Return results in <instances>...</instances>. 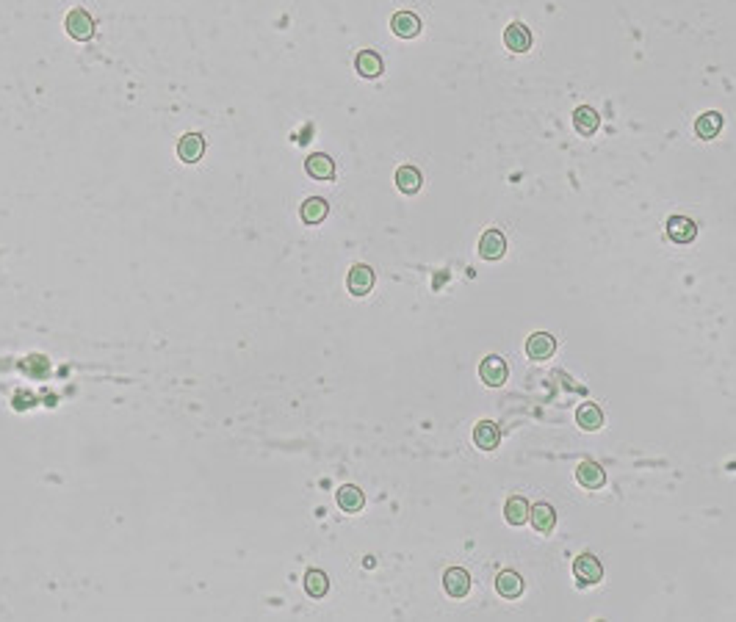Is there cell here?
Returning <instances> with one entry per match:
<instances>
[{
	"mask_svg": "<svg viewBox=\"0 0 736 622\" xmlns=\"http://www.w3.org/2000/svg\"><path fill=\"white\" fill-rule=\"evenodd\" d=\"M573 125H576V130H579L581 136H592V133L598 130V125H601V116H598L595 108L581 105V108H576V114H573Z\"/></svg>",
	"mask_w": 736,
	"mask_h": 622,
	"instance_id": "cell-17",
	"label": "cell"
},
{
	"mask_svg": "<svg viewBox=\"0 0 736 622\" xmlns=\"http://www.w3.org/2000/svg\"><path fill=\"white\" fill-rule=\"evenodd\" d=\"M529 503L520 498V495H515V498H509L506 501V506H504V517H506V523L509 526H523L526 520H529Z\"/></svg>",
	"mask_w": 736,
	"mask_h": 622,
	"instance_id": "cell-21",
	"label": "cell"
},
{
	"mask_svg": "<svg viewBox=\"0 0 736 622\" xmlns=\"http://www.w3.org/2000/svg\"><path fill=\"white\" fill-rule=\"evenodd\" d=\"M305 169H307V175L316 178V180H332V178H335V164H332V158L324 155V153L310 155L307 164H305Z\"/></svg>",
	"mask_w": 736,
	"mask_h": 622,
	"instance_id": "cell-13",
	"label": "cell"
},
{
	"mask_svg": "<svg viewBox=\"0 0 736 622\" xmlns=\"http://www.w3.org/2000/svg\"><path fill=\"white\" fill-rule=\"evenodd\" d=\"M695 232H698V227H695L692 218H687V216H670V221H667V235H670L676 243H692V241H695Z\"/></svg>",
	"mask_w": 736,
	"mask_h": 622,
	"instance_id": "cell-7",
	"label": "cell"
},
{
	"mask_svg": "<svg viewBox=\"0 0 736 622\" xmlns=\"http://www.w3.org/2000/svg\"><path fill=\"white\" fill-rule=\"evenodd\" d=\"M391 28H393L396 36H402V39H413V36L421 33V19H418L413 11H399V14L391 19Z\"/></svg>",
	"mask_w": 736,
	"mask_h": 622,
	"instance_id": "cell-9",
	"label": "cell"
},
{
	"mask_svg": "<svg viewBox=\"0 0 736 622\" xmlns=\"http://www.w3.org/2000/svg\"><path fill=\"white\" fill-rule=\"evenodd\" d=\"M305 589H307L310 598H324L327 589H330V581H327V576L321 570H310L305 576Z\"/></svg>",
	"mask_w": 736,
	"mask_h": 622,
	"instance_id": "cell-25",
	"label": "cell"
},
{
	"mask_svg": "<svg viewBox=\"0 0 736 622\" xmlns=\"http://www.w3.org/2000/svg\"><path fill=\"white\" fill-rule=\"evenodd\" d=\"M495 592H498L501 598H506V601H515V598H520V592H523V578H520L515 570H504V573H498V578H495Z\"/></svg>",
	"mask_w": 736,
	"mask_h": 622,
	"instance_id": "cell-8",
	"label": "cell"
},
{
	"mask_svg": "<svg viewBox=\"0 0 736 622\" xmlns=\"http://www.w3.org/2000/svg\"><path fill=\"white\" fill-rule=\"evenodd\" d=\"M203 153H205V141H203L200 133H189V136H183L180 144H178V155H180V161H186V164H197V161L203 158Z\"/></svg>",
	"mask_w": 736,
	"mask_h": 622,
	"instance_id": "cell-10",
	"label": "cell"
},
{
	"mask_svg": "<svg viewBox=\"0 0 736 622\" xmlns=\"http://www.w3.org/2000/svg\"><path fill=\"white\" fill-rule=\"evenodd\" d=\"M346 285H349V291H352L354 296H366V293L374 288V271H371L368 266H354V268L349 271Z\"/></svg>",
	"mask_w": 736,
	"mask_h": 622,
	"instance_id": "cell-11",
	"label": "cell"
},
{
	"mask_svg": "<svg viewBox=\"0 0 736 622\" xmlns=\"http://www.w3.org/2000/svg\"><path fill=\"white\" fill-rule=\"evenodd\" d=\"M576 420H579L581 429H587V431H598V429L604 426V413H601L598 404H581L579 413H576Z\"/></svg>",
	"mask_w": 736,
	"mask_h": 622,
	"instance_id": "cell-22",
	"label": "cell"
},
{
	"mask_svg": "<svg viewBox=\"0 0 736 622\" xmlns=\"http://www.w3.org/2000/svg\"><path fill=\"white\" fill-rule=\"evenodd\" d=\"M363 503H366V498H363L360 487H354V484H346V487H341V490H338V506H341L343 512L354 515V512H360V509H363Z\"/></svg>",
	"mask_w": 736,
	"mask_h": 622,
	"instance_id": "cell-18",
	"label": "cell"
},
{
	"mask_svg": "<svg viewBox=\"0 0 736 622\" xmlns=\"http://www.w3.org/2000/svg\"><path fill=\"white\" fill-rule=\"evenodd\" d=\"M354 67L363 78H379L382 75V58L374 53V50H363L357 58H354Z\"/></svg>",
	"mask_w": 736,
	"mask_h": 622,
	"instance_id": "cell-19",
	"label": "cell"
},
{
	"mask_svg": "<svg viewBox=\"0 0 736 622\" xmlns=\"http://www.w3.org/2000/svg\"><path fill=\"white\" fill-rule=\"evenodd\" d=\"M64 25H67V33H69L72 39H78V42H89V39L94 36V19H92L83 8L69 11Z\"/></svg>",
	"mask_w": 736,
	"mask_h": 622,
	"instance_id": "cell-2",
	"label": "cell"
},
{
	"mask_svg": "<svg viewBox=\"0 0 736 622\" xmlns=\"http://www.w3.org/2000/svg\"><path fill=\"white\" fill-rule=\"evenodd\" d=\"M573 576H576V581L581 587H592V584H598L604 578V567H601V562L592 553H581L573 562Z\"/></svg>",
	"mask_w": 736,
	"mask_h": 622,
	"instance_id": "cell-1",
	"label": "cell"
},
{
	"mask_svg": "<svg viewBox=\"0 0 736 622\" xmlns=\"http://www.w3.org/2000/svg\"><path fill=\"white\" fill-rule=\"evenodd\" d=\"M421 172L416 169V166H402L399 172H396V186H399V191H404V194H416L418 189H421Z\"/></svg>",
	"mask_w": 736,
	"mask_h": 622,
	"instance_id": "cell-23",
	"label": "cell"
},
{
	"mask_svg": "<svg viewBox=\"0 0 736 622\" xmlns=\"http://www.w3.org/2000/svg\"><path fill=\"white\" fill-rule=\"evenodd\" d=\"M554 352H556V340H554V335H548V332H534V335L526 340V354H529L531 360H548Z\"/></svg>",
	"mask_w": 736,
	"mask_h": 622,
	"instance_id": "cell-4",
	"label": "cell"
},
{
	"mask_svg": "<svg viewBox=\"0 0 736 622\" xmlns=\"http://www.w3.org/2000/svg\"><path fill=\"white\" fill-rule=\"evenodd\" d=\"M443 587H446L449 598H465L471 592V576L463 567H452L443 576Z\"/></svg>",
	"mask_w": 736,
	"mask_h": 622,
	"instance_id": "cell-5",
	"label": "cell"
},
{
	"mask_svg": "<svg viewBox=\"0 0 736 622\" xmlns=\"http://www.w3.org/2000/svg\"><path fill=\"white\" fill-rule=\"evenodd\" d=\"M504 44H506L512 53H526V50L531 47V33H529V28H526L523 22H512V25H506V31H504Z\"/></svg>",
	"mask_w": 736,
	"mask_h": 622,
	"instance_id": "cell-6",
	"label": "cell"
},
{
	"mask_svg": "<svg viewBox=\"0 0 736 622\" xmlns=\"http://www.w3.org/2000/svg\"><path fill=\"white\" fill-rule=\"evenodd\" d=\"M723 130V116L717 114V111H709V114H703V116H698V122H695V133L701 136V139H714L717 133Z\"/></svg>",
	"mask_w": 736,
	"mask_h": 622,
	"instance_id": "cell-20",
	"label": "cell"
},
{
	"mask_svg": "<svg viewBox=\"0 0 736 622\" xmlns=\"http://www.w3.org/2000/svg\"><path fill=\"white\" fill-rule=\"evenodd\" d=\"M474 442H477L482 451H493V448H498V442H501V431H498V426H495V423H490V420H482V423H477V429H474Z\"/></svg>",
	"mask_w": 736,
	"mask_h": 622,
	"instance_id": "cell-16",
	"label": "cell"
},
{
	"mask_svg": "<svg viewBox=\"0 0 736 622\" xmlns=\"http://www.w3.org/2000/svg\"><path fill=\"white\" fill-rule=\"evenodd\" d=\"M529 520H531V526H534L537 531L548 534V531H554V526H556V512H554L551 503H537V506H531Z\"/></svg>",
	"mask_w": 736,
	"mask_h": 622,
	"instance_id": "cell-15",
	"label": "cell"
},
{
	"mask_svg": "<svg viewBox=\"0 0 736 622\" xmlns=\"http://www.w3.org/2000/svg\"><path fill=\"white\" fill-rule=\"evenodd\" d=\"M504 252H506V241H504V235H501L498 230H488V232L482 235V241H479V254H482L485 260H498V257H504Z\"/></svg>",
	"mask_w": 736,
	"mask_h": 622,
	"instance_id": "cell-12",
	"label": "cell"
},
{
	"mask_svg": "<svg viewBox=\"0 0 736 622\" xmlns=\"http://www.w3.org/2000/svg\"><path fill=\"white\" fill-rule=\"evenodd\" d=\"M576 478H579V484L587 487V490H598V487L606 484V473H604L595 462H581L579 470H576Z\"/></svg>",
	"mask_w": 736,
	"mask_h": 622,
	"instance_id": "cell-14",
	"label": "cell"
},
{
	"mask_svg": "<svg viewBox=\"0 0 736 622\" xmlns=\"http://www.w3.org/2000/svg\"><path fill=\"white\" fill-rule=\"evenodd\" d=\"M479 377H482V382L488 385V388H501L504 382H506V363L498 357V354H490V357H485L482 360V365H479Z\"/></svg>",
	"mask_w": 736,
	"mask_h": 622,
	"instance_id": "cell-3",
	"label": "cell"
},
{
	"mask_svg": "<svg viewBox=\"0 0 736 622\" xmlns=\"http://www.w3.org/2000/svg\"><path fill=\"white\" fill-rule=\"evenodd\" d=\"M302 218L307 221V224H318V221H324L327 218V213H330V207H327V202L321 200V197H313V200H307L305 205H302Z\"/></svg>",
	"mask_w": 736,
	"mask_h": 622,
	"instance_id": "cell-24",
	"label": "cell"
}]
</instances>
